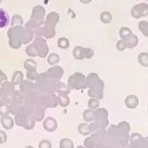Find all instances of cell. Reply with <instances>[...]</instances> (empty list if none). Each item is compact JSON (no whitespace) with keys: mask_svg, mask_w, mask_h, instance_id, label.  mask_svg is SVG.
I'll use <instances>...</instances> for the list:
<instances>
[{"mask_svg":"<svg viewBox=\"0 0 148 148\" xmlns=\"http://www.w3.org/2000/svg\"><path fill=\"white\" fill-rule=\"evenodd\" d=\"M9 45L12 49H18L23 44H29L34 38V34L23 25L11 26L7 31Z\"/></svg>","mask_w":148,"mask_h":148,"instance_id":"6da1fadb","label":"cell"},{"mask_svg":"<svg viewBox=\"0 0 148 148\" xmlns=\"http://www.w3.org/2000/svg\"><path fill=\"white\" fill-rule=\"evenodd\" d=\"M87 85L89 87L88 94L90 98L101 99L103 98V81L100 79L99 76L95 73H90L87 77Z\"/></svg>","mask_w":148,"mask_h":148,"instance_id":"7a4b0ae2","label":"cell"},{"mask_svg":"<svg viewBox=\"0 0 148 148\" xmlns=\"http://www.w3.org/2000/svg\"><path fill=\"white\" fill-rule=\"evenodd\" d=\"M57 79L49 77L46 72H44L40 74L39 79L36 80L35 84L42 92L56 93L57 90Z\"/></svg>","mask_w":148,"mask_h":148,"instance_id":"3957f363","label":"cell"},{"mask_svg":"<svg viewBox=\"0 0 148 148\" xmlns=\"http://www.w3.org/2000/svg\"><path fill=\"white\" fill-rule=\"evenodd\" d=\"M68 85L73 90H81L88 87L87 78L81 72H75L69 76L68 80Z\"/></svg>","mask_w":148,"mask_h":148,"instance_id":"277c9868","label":"cell"},{"mask_svg":"<svg viewBox=\"0 0 148 148\" xmlns=\"http://www.w3.org/2000/svg\"><path fill=\"white\" fill-rule=\"evenodd\" d=\"M32 45L35 48L36 54L39 58H43L47 57L49 49V45L45 38L42 37H36L32 43Z\"/></svg>","mask_w":148,"mask_h":148,"instance_id":"5b68a950","label":"cell"},{"mask_svg":"<svg viewBox=\"0 0 148 148\" xmlns=\"http://www.w3.org/2000/svg\"><path fill=\"white\" fill-rule=\"evenodd\" d=\"M15 85L11 82H5L1 85L0 92L2 96L3 102H5L7 104H10L13 99V96L15 94Z\"/></svg>","mask_w":148,"mask_h":148,"instance_id":"8992f818","label":"cell"},{"mask_svg":"<svg viewBox=\"0 0 148 148\" xmlns=\"http://www.w3.org/2000/svg\"><path fill=\"white\" fill-rule=\"evenodd\" d=\"M39 101L46 108H55L58 106V98L56 93L42 92Z\"/></svg>","mask_w":148,"mask_h":148,"instance_id":"52a82bcc","label":"cell"},{"mask_svg":"<svg viewBox=\"0 0 148 148\" xmlns=\"http://www.w3.org/2000/svg\"><path fill=\"white\" fill-rule=\"evenodd\" d=\"M73 56L75 59L91 58L94 56V51L90 48H84L82 46H76L73 51Z\"/></svg>","mask_w":148,"mask_h":148,"instance_id":"ba28073f","label":"cell"},{"mask_svg":"<svg viewBox=\"0 0 148 148\" xmlns=\"http://www.w3.org/2000/svg\"><path fill=\"white\" fill-rule=\"evenodd\" d=\"M32 118L29 113L23 107L22 110L20 112H18L17 113L15 114V118H14V122L15 124L17 126H20V127H24V126L26 125V123L28 122V120Z\"/></svg>","mask_w":148,"mask_h":148,"instance_id":"9c48e42d","label":"cell"},{"mask_svg":"<svg viewBox=\"0 0 148 148\" xmlns=\"http://www.w3.org/2000/svg\"><path fill=\"white\" fill-rule=\"evenodd\" d=\"M45 18V9L41 5H36L33 8L30 19L37 21L41 25H43Z\"/></svg>","mask_w":148,"mask_h":148,"instance_id":"30bf717a","label":"cell"},{"mask_svg":"<svg viewBox=\"0 0 148 148\" xmlns=\"http://www.w3.org/2000/svg\"><path fill=\"white\" fill-rule=\"evenodd\" d=\"M132 16L134 18H140L141 17H146L148 15V4L147 3H139L133 7L131 11Z\"/></svg>","mask_w":148,"mask_h":148,"instance_id":"8fae6325","label":"cell"},{"mask_svg":"<svg viewBox=\"0 0 148 148\" xmlns=\"http://www.w3.org/2000/svg\"><path fill=\"white\" fill-rule=\"evenodd\" d=\"M59 20H60V15L56 11H51L46 16L43 25L56 29V26L59 22Z\"/></svg>","mask_w":148,"mask_h":148,"instance_id":"7c38bea8","label":"cell"},{"mask_svg":"<svg viewBox=\"0 0 148 148\" xmlns=\"http://www.w3.org/2000/svg\"><path fill=\"white\" fill-rule=\"evenodd\" d=\"M43 128L45 131L49 132V133H53L57 129V121L56 119H54L53 117H48L44 120L43 123H42Z\"/></svg>","mask_w":148,"mask_h":148,"instance_id":"4fadbf2b","label":"cell"},{"mask_svg":"<svg viewBox=\"0 0 148 148\" xmlns=\"http://www.w3.org/2000/svg\"><path fill=\"white\" fill-rule=\"evenodd\" d=\"M46 73L49 76V77H51V78H53V79H57V80H59L62 77V75H63V73H64V71H63V69L60 66V65H53L51 68H49L47 72H46Z\"/></svg>","mask_w":148,"mask_h":148,"instance_id":"5bb4252c","label":"cell"},{"mask_svg":"<svg viewBox=\"0 0 148 148\" xmlns=\"http://www.w3.org/2000/svg\"><path fill=\"white\" fill-rule=\"evenodd\" d=\"M0 122L2 126L5 129V130H11L14 126V120L12 117L6 115V116H1L0 119Z\"/></svg>","mask_w":148,"mask_h":148,"instance_id":"9a60e30c","label":"cell"},{"mask_svg":"<svg viewBox=\"0 0 148 148\" xmlns=\"http://www.w3.org/2000/svg\"><path fill=\"white\" fill-rule=\"evenodd\" d=\"M126 106L129 109H135L139 105V99L134 95L127 96L125 99Z\"/></svg>","mask_w":148,"mask_h":148,"instance_id":"2e32d148","label":"cell"},{"mask_svg":"<svg viewBox=\"0 0 148 148\" xmlns=\"http://www.w3.org/2000/svg\"><path fill=\"white\" fill-rule=\"evenodd\" d=\"M57 98H58V105L61 106L62 107H67L70 103V99L69 98V93L58 92Z\"/></svg>","mask_w":148,"mask_h":148,"instance_id":"e0dca14e","label":"cell"},{"mask_svg":"<svg viewBox=\"0 0 148 148\" xmlns=\"http://www.w3.org/2000/svg\"><path fill=\"white\" fill-rule=\"evenodd\" d=\"M108 113L106 109H104V108L98 109L97 108V110H95V120H108Z\"/></svg>","mask_w":148,"mask_h":148,"instance_id":"ac0fdd59","label":"cell"},{"mask_svg":"<svg viewBox=\"0 0 148 148\" xmlns=\"http://www.w3.org/2000/svg\"><path fill=\"white\" fill-rule=\"evenodd\" d=\"M10 24V17L6 10L0 8V28H3Z\"/></svg>","mask_w":148,"mask_h":148,"instance_id":"d6986e66","label":"cell"},{"mask_svg":"<svg viewBox=\"0 0 148 148\" xmlns=\"http://www.w3.org/2000/svg\"><path fill=\"white\" fill-rule=\"evenodd\" d=\"M123 40L126 42L127 47V48H134V47H135V46L137 45V44H138V38H137L135 35H134L133 33L130 34L127 38H124Z\"/></svg>","mask_w":148,"mask_h":148,"instance_id":"ffe728a7","label":"cell"},{"mask_svg":"<svg viewBox=\"0 0 148 148\" xmlns=\"http://www.w3.org/2000/svg\"><path fill=\"white\" fill-rule=\"evenodd\" d=\"M23 80V73L21 71H16L11 78V83L14 85H18Z\"/></svg>","mask_w":148,"mask_h":148,"instance_id":"44dd1931","label":"cell"},{"mask_svg":"<svg viewBox=\"0 0 148 148\" xmlns=\"http://www.w3.org/2000/svg\"><path fill=\"white\" fill-rule=\"evenodd\" d=\"M78 132L83 135V136H88L90 133H91V131L89 129V126H88V124H87V122L85 123H81L79 126H78Z\"/></svg>","mask_w":148,"mask_h":148,"instance_id":"7402d4cb","label":"cell"},{"mask_svg":"<svg viewBox=\"0 0 148 148\" xmlns=\"http://www.w3.org/2000/svg\"><path fill=\"white\" fill-rule=\"evenodd\" d=\"M82 117H83V120H85V122H87V123L88 122H92L95 120V111L92 110V109L85 110L83 112Z\"/></svg>","mask_w":148,"mask_h":148,"instance_id":"603a6c76","label":"cell"},{"mask_svg":"<svg viewBox=\"0 0 148 148\" xmlns=\"http://www.w3.org/2000/svg\"><path fill=\"white\" fill-rule=\"evenodd\" d=\"M23 67L26 71L36 70V62L32 58H28L23 63Z\"/></svg>","mask_w":148,"mask_h":148,"instance_id":"cb8c5ba5","label":"cell"},{"mask_svg":"<svg viewBox=\"0 0 148 148\" xmlns=\"http://www.w3.org/2000/svg\"><path fill=\"white\" fill-rule=\"evenodd\" d=\"M47 62L50 65H56L60 62V56L57 53H50L47 58Z\"/></svg>","mask_w":148,"mask_h":148,"instance_id":"d4e9b609","label":"cell"},{"mask_svg":"<svg viewBox=\"0 0 148 148\" xmlns=\"http://www.w3.org/2000/svg\"><path fill=\"white\" fill-rule=\"evenodd\" d=\"M59 147L60 148H75L74 146V142L68 138H63L60 140V144H59Z\"/></svg>","mask_w":148,"mask_h":148,"instance_id":"484cf974","label":"cell"},{"mask_svg":"<svg viewBox=\"0 0 148 148\" xmlns=\"http://www.w3.org/2000/svg\"><path fill=\"white\" fill-rule=\"evenodd\" d=\"M58 92H65V93H69L70 92V88L69 87L68 85L59 82L57 83V90H56V93Z\"/></svg>","mask_w":148,"mask_h":148,"instance_id":"4316f807","label":"cell"},{"mask_svg":"<svg viewBox=\"0 0 148 148\" xmlns=\"http://www.w3.org/2000/svg\"><path fill=\"white\" fill-rule=\"evenodd\" d=\"M57 45L61 49H68L69 47V40L67 38H60L57 40Z\"/></svg>","mask_w":148,"mask_h":148,"instance_id":"83f0119b","label":"cell"},{"mask_svg":"<svg viewBox=\"0 0 148 148\" xmlns=\"http://www.w3.org/2000/svg\"><path fill=\"white\" fill-rule=\"evenodd\" d=\"M27 79L32 81H36L40 78V74L36 72V70H32V71H27Z\"/></svg>","mask_w":148,"mask_h":148,"instance_id":"f1b7e54d","label":"cell"},{"mask_svg":"<svg viewBox=\"0 0 148 148\" xmlns=\"http://www.w3.org/2000/svg\"><path fill=\"white\" fill-rule=\"evenodd\" d=\"M10 113L9 104L5 102L0 103V116H6V115H9Z\"/></svg>","mask_w":148,"mask_h":148,"instance_id":"f546056e","label":"cell"},{"mask_svg":"<svg viewBox=\"0 0 148 148\" xmlns=\"http://www.w3.org/2000/svg\"><path fill=\"white\" fill-rule=\"evenodd\" d=\"M23 17L18 15V14H16L12 17V19H11V26H14V25H23Z\"/></svg>","mask_w":148,"mask_h":148,"instance_id":"4dcf8cb0","label":"cell"},{"mask_svg":"<svg viewBox=\"0 0 148 148\" xmlns=\"http://www.w3.org/2000/svg\"><path fill=\"white\" fill-rule=\"evenodd\" d=\"M100 19L101 22H103L104 24H109L112 20V16L108 11H103L101 14Z\"/></svg>","mask_w":148,"mask_h":148,"instance_id":"1f68e13d","label":"cell"},{"mask_svg":"<svg viewBox=\"0 0 148 148\" xmlns=\"http://www.w3.org/2000/svg\"><path fill=\"white\" fill-rule=\"evenodd\" d=\"M139 62L141 65L148 67V54L146 52H142L139 55Z\"/></svg>","mask_w":148,"mask_h":148,"instance_id":"d6a6232c","label":"cell"},{"mask_svg":"<svg viewBox=\"0 0 148 148\" xmlns=\"http://www.w3.org/2000/svg\"><path fill=\"white\" fill-rule=\"evenodd\" d=\"M25 52H26V54H27L29 57H30V58H35V57H36V56H37L36 51L35 48L33 47L32 44H29V45L26 47V49H25Z\"/></svg>","mask_w":148,"mask_h":148,"instance_id":"836d02e7","label":"cell"},{"mask_svg":"<svg viewBox=\"0 0 148 148\" xmlns=\"http://www.w3.org/2000/svg\"><path fill=\"white\" fill-rule=\"evenodd\" d=\"M88 107L89 109H92V110H96L99 106H100V103H99V99H94V98H91L89 100H88Z\"/></svg>","mask_w":148,"mask_h":148,"instance_id":"e575fe53","label":"cell"},{"mask_svg":"<svg viewBox=\"0 0 148 148\" xmlns=\"http://www.w3.org/2000/svg\"><path fill=\"white\" fill-rule=\"evenodd\" d=\"M139 28H140V31L146 37H148V23L147 21H141V22H140Z\"/></svg>","mask_w":148,"mask_h":148,"instance_id":"d590c367","label":"cell"},{"mask_svg":"<svg viewBox=\"0 0 148 148\" xmlns=\"http://www.w3.org/2000/svg\"><path fill=\"white\" fill-rule=\"evenodd\" d=\"M130 34H132V31L127 27H122L120 30V36L121 37V39H124V38H127Z\"/></svg>","mask_w":148,"mask_h":148,"instance_id":"8d00e7d4","label":"cell"},{"mask_svg":"<svg viewBox=\"0 0 148 148\" xmlns=\"http://www.w3.org/2000/svg\"><path fill=\"white\" fill-rule=\"evenodd\" d=\"M38 148H52V144L49 140H42L39 142Z\"/></svg>","mask_w":148,"mask_h":148,"instance_id":"74e56055","label":"cell"},{"mask_svg":"<svg viewBox=\"0 0 148 148\" xmlns=\"http://www.w3.org/2000/svg\"><path fill=\"white\" fill-rule=\"evenodd\" d=\"M35 125H36V121L32 119V118H30L29 120H28V122L26 123V125L24 126V129L25 130H32L34 127H35Z\"/></svg>","mask_w":148,"mask_h":148,"instance_id":"f35d334b","label":"cell"},{"mask_svg":"<svg viewBox=\"0 0 148 148\" xmlns=\"http://www.w3.org/2000/svg\"><path fill=\"white\" fill-rule=\"evenodd\" d=\"M7 142V133L4 131L0 130V145H3Z\"/></svg>","mask_w":148,"mask_h":148,"instance_id":"ab89813d","label":"cell"},{"mask_svg":"<svg viewBox=\"0 0 148 148\" xmlns=\"http://www.w3.org/2000/svg\"><path fill=\"white\" fill-rule=\"evenodd\" d=\"M126 48H127V44H126V42H125L123 39L120 40V41L117 43V49H118L119 51H124Z\"/></svg>","mask_w":148,"mask_h":148,"instance_id":"60d3db41","label":"cell"},{"mask_svg":"<svg viewBox=\"0 0 148 148\" xmlns=\"http://www.w3.org/2000/svg\"><path fill=\"white\" fill-rule=\"evenodd\" d=\"M5 82H7V76L2 70H0V85H2Z\"/></svg>","mask_w":148,"mask_h":148,"instance_id":"b9f144b4","label":"cell"},{"mask_svg":"<svg viewBox=\"0 0 148 148\" xmlns=\"http://www.w3.org/2000/svg\"><path fill=\"white\" fill-rule=\"evenodd\" d=\"M82 3H89L92 0H80Z\"/></svg>","mask_w":148,"mask_h":148,"instance_id":"7bdbcfd3","label":"cell"},{"mask_svg":"<svg viewBox=\"0 0 148 148\" xmlns=\"http://www.w3.org/2000/svg\"><path fill=\"white\" fill-rule=\"evenodd\" d=\"M76 148H86L84 146H78Z\"/></svg>","mask_w":148,"mask_h":148,"instance_id":"ee69618b","label":"cell"},{"mask_svg":"<svg viewBox=\"0 0 148 148\" xmlns=\"http://www.w3.org/2000/svg\"><path fill=\"white\" fill-rule=\"evenodd\" d=\"M3 100H2V96H1V92H0V103H2Z\"/></svg>","mask_w":148,"mask_h":148,"instance_id":"f6af8a7d","label":"cell"},{"mask_svg":"<svg viewBox=\"0 0 148 148\" xmlns=\"http://www.w3.org/2000/svg\"><path fill=\"white\" fill-rule=\"evenodd\" d=\"M25 148H34L33 147H31V146H28V147H26Z\"/></svg>","mask_w":148,"mask_h":148,"instance_id":"bcb514c9","label":"cell"},{"mask_svg":"<svg viewBox=\"0 0 148 148\" xmlns=\"http://www.w3.org/2000/svg\"><path fill=\"white\" fill-rule=\"evenodd\" d=\"M2 1H3V0H0V3H2Z\"/></svg>","mask_w":148,"mask_h":148,"instance_id":"7dc6e473","label":"cell"},{"mask_svg":"<svg viewBox=\"0 0 148 148\" xmlns=\"http://www.w3.org/2000/svg\"><path fill=\"white\" fill-rule=\"evenodd\" d=\"M147 110H148V107H147Z\"/></svg>","mask_w":148,"mask_h":148,"instance_id":"c3c4849f","label":"cell"},{"mask_svg":"<svg viewBox=\"0 0 148 148\" xmlns=\"http://www.w3.org/2000/svg\"><path fill=\"white\" fill-rule=\"evenodd\" d=\"M147 1H148V0H147Z\"/></svg>","mask_w":148,"mask_h":148,"instance_id":"681fc988","label":"cell"}]
</instances>
